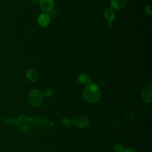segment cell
Wrapping results in <instances>:
<instances>
[{"mask_svg":"<svg viewBox=\"0 0 152 152\" xmlns=\"http://www.w3.org/2000/svg\"><path fill=\"white\" fill-rule=\"evenodd\" d=\"M101 89L94 83H88L83 91V97L85 101L89 103H94L99 100L101 97Z\"/></svg>","mask_w":152,"mask_h":152,"instance_id":"cell-1","label":"cell"},{"mask_svg":"<svg viewBox=\"0 0 152 152\" xmlns=\"http://www.w3.org/2000/svg\"><path fill=\"white\" fill-rule=\"evenodd\" d=\"M27 101L32 107H37L40 106L43 102L42 93L37 89L31 90L28 94Z\"/></svg>","mask_w":152,"mask_h":152,"instance_id":"cell-2","label":"cell"},{"mask_svg":"<svg viewBox=\"0 0 152 152\" xmlns=\"http://www.w3.org/2000/svg\"><path fill=\"white\" fill-rule=\"evenodd\" d=\"M73 124L77 128H83L87 127L89 125L90 121L86 115H78L74 118Z\"/></svg>","mask_w":152,"mask_h":152,"instance_id":"cell-3","label":"cell"},{"mask_svg":"<svg viewBox=\"0 0 152 152\" xmlns=\"http://www.w3.org/2000/svg\"><path fill=\"white\" fill-rule=\"evenodd\" d=\"M152 86L151 84L146 85L141 90V96L144 102L150 103L152 102Z\"/></svg>","mask_w":152,"mask_h":152,"instance_id":"cell-4","label":"cell"},{"mask_svg":"<svg viewBox=\"0 0 152 152\" xmlns=\"http://www.w3.org/2000/svg\"><path fill=\"white\" fill-rule=\"evenodd\" d=\"M50 21V15L46 13L43 12L40 14L37 17V23L41 27H46L48 26Z\"/></svg>","mask_w":152,"mask_h":152,"instance_id":"cell-5","label":"cell"},{"mask_svg":"<svg viewBox=\"0 0 152 152\" xmlns=\"http://www.w3.org/2000/svg\"><path fill=\"white\" fill-rule=\"evenodd\" d=\"M40 7L44 12H50L54 7L53 0H40Z\"/></svg>","mask_w":152,"mask_h":152,"instance_id":"cell-6","label":"cell"},{"mask_svg":"<svg viewBox=\"0 0 152 152\" xmlns=\"http://www.w3.org/2000/svg\"><path fill=\"white\" fill-rule=\"evenodd\" d=\"M127 0H110V6L115 10H121L126 4Z\"/></svg>","mask_w":152,"mask_h":152,"instance_id":"cell-7","label":"cell"},{"mask_svg":"<svg viewBox=\"0 0 152 152\" xmlns=\"http://www.w3.org/2000/svg\"><path fill=\"white\" fill-rule=\"evenodd\" d=\"M26 76L27 78L32 83H35L38 80V75L37 72L33 69H28L26 71Z\"/></svg>","mask_w":152,"mask_h":152,"instance_id":"cell-8","label":"cell"},{"mask_svg":"<svg viewBox=\"0 0 152 152\" xmlns=\"http://www.w3.org/2000/svg\"><path fill=\"white\" fill-rule=\"evenodd\" d=\"M104 17L109 22H112L115 19L116 14L112 8H108L104 12Z\"/></svg>","mask_w":152,"mask_h":152,"instance_id":"cell-9","label":"cell"},{"mask_svg":"<svg viewBox=\"0 0 152 152\" xmlns=\"http://www.w3.org/2000/svg\"><path fill=\"white\" fill-rule=\"evenodd\" d=\"M77 80L80 84H88L91 81V78L88 74L86 73H83L78 75Z\"/></svg>","mask_w":152,"mask_h":152,"instance_id":"cell-10","label":"cell"},{"mask_svg":"<svg viewBox=\"0 0 152 152\" xmlns=\"http://www.w3.org/2000/svg\"><path fill=\"white\" fill-rule=\"evenodd\" d=\"M61 122H62V125H64V126H66V127H69V126H70L71 125V124H72V121H71V120L69 118H66V117L62 118Z\"/></svg>","mask_w":152,"mask_h":152,"instance_id":"cell-11","label":"cell"},{"mask_svg":"<svg viewBox=\"0 0 152 152\" xmlns=\"http://www.w3.org/2000/svg\"><path fill=\"white\" fill-rule=\"evenodd\" d=\"M43 96L46 97H50L53 94V90L50 88H46L43 92Z\"/></svg>","mask_w":152,"mask_h":152,"instance_id":"cell-12","label":"cell"},{"mask_svg":"<svg viewBox=\"0 0 152 152\" xmlns=\"http://www.w3.org/2000/svg\"><path fill=\"white\" fill-rule=\"evenodd\" d=\"M114 150L115 152H124L125 149L124 145L121 144H117L114 147Z\"/></svg>","mask_w":152,"mask_h":152,"instance_id":"cell-13","label":"cell"},{"mask_svg":"<svg viewBox=\"0 0 152 152\" xmlns=\"http://www.w3.org/2000/svg\"><path fill=\"white\" fill-rule=\"evenodd\" d=\"M145 12L147 14L151 15L152 14V12H151V6L150 5H147L145 6Z\"/></svg>","mask_w":152,"mask_h":152,"instance_id":"cell-14","label":"cell"},{"mask_svg":"<svg viewBox=\"0 0 152 152\" xmlns=\"http://www.w3.org/2000/svg\"><path fill=\"white\" fill-rule=\"evenodd\" d=\"M124 152H137V150L133 148H128L124 150Z\"/></svg>","mask_w":152,"mask_h":152,"instance_id":"cell-15","label":"cell"},{"mask_svg":"<svg viewBox=\"0 0 152 152\" xmlns=\"http://www.w3.org/2000/svg\"><path fill=\"white\" fill-rule=\"evenodd\" d=\"M108 27H111L112 26V22H109L108 24H107Z\"/></svg>","mask_w":152,"mask_h":152,"instance_id":"cell-16","label":"cell"}]
</instances>
